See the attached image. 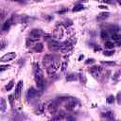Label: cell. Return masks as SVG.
Instances as JSON below:
<instances>
[{"instance_id": "ffe728a7", "label": "cell", "mask_w": 121, "mask_h": 121, "mask_svg": "<svg viewBox=\"0 0 121 121\" xmlns=\"http://www.w3.org/2000/svg\"><path fill=\"white\" fill-rule=\"evenodd\" d=\"M85 8H84V6L83 5H80V4H78V5H76L74 8H73V11L74 12H78V11H80V10H83Z\"/></svg>"}, {"instance_id": "8fae6325", "label": "cell", "mask_w": 121, "mask_h": 121, "mask_svg": "<svg viewBox=\"0 0 121 121\" xmlns=\"http://www.w3.org/2000/svg\"><path fill=\"white\" fill-rule=\"evenodd\" d=\"M39 95V92L37 89H35L34 87H31L28 89L27 91V97L28 98H34V97H37Z\"/></svg>"}, {"instance_id": "277c9868", "label": "cell", "mask_w": 121, "mask_h": 121, "mask_svg": "<svg viewBox=\"0 0 121 121\" xmlns=\"http://www.w3.org/2000/svg\"><path fill=\"white\" fill-rule=\"evenodd\" d=\"M43 34V31H42L41 29L35 28V29H32V30L30 31V33H29V38H28V39H30L32 42H34V41L39 40V39L42 37Z\"/></svg>"}, {"instance_id": "9c48e42d", "label": "cell", "mask_w": 121, "mask_h": 121, "mask_svg": "<svg viewBox=\"0 0 121 121\" xmlns=\"http://www.w3.org/2000/svg\"><path fill=\"white\" fill-rule=\"evenodd\" d=\"M15 57H16L15 52H9V53H7V54H5L4 56L1 57L0 61L1 62H6V61H9V60H13Z\"/></svg>"}, {"instance_id": "4316f807", "label": "cell", "mask_w": 121, "mask_h": 121, "mask_svg": "<svg viewBox=\"0 0 121 121\" xmlns=\"http://www.w3.org/2000/svg\"><path fill=\"white\" fill-rule=\"evenodd\" d=\"M113 53H114V51L112 49H110V50H105L103 54H104V56H112Z\"/></svg>"}, {"instance_id": "74e56055", "label": "cell", "mask_w": 121, "mask_h": 121, "mask_svg": "<svg viewBox=\"0 0 121 121\" xmlns=\"http://www.w3.org/2000/svg\"><path fill=\"white\" fill-rule=\"evenodd\" d=\"M35 1H42V0H35Z\"/></svg>"}, {"instance_id": "836d02e7", "label": "cell", "mask_w": 121, "mask_h": 121, "mask_svg": "<svg viewBox=\"0 0 121 121\" xmlns=\"http://www.w3.org/2000/svg\"><path fill=\"white\" fill-rule=\"evenodd\" d=\"M95 60H94V59H88L86 61H85V63L86 64H89V63H93Z\"/></svg>"}, {"instance_id": "30bf717a", "label": "cell", "mask_w": 121, "mask_h": 121, "mask_svg": "<svg viewBox=\"0 0 121 121\" xmlns=\"http://www.w3.org/2000/svg\"><path fill=\"white\" fill-rule=\"evenodd\" d=\"M55 60V56L53 55H45L43 58V62L45 66H48L50 63H52L53 61Z\"/></svg>"}, {"instance_id": "ba28073f", "label": "cell", "mask_w": 121, "mask_h": 121, "mask_svg": "<svg viewBox=\"0 0 121 121\" xmlns=\"http://www.w3.org/2000/svg\"><path fill=\"white\" fill-rule=\"evenodd\" d=\"M22 90H23V80H20V81L17 83L15 92H14V97H15V99H17V100L20 99L21 94H22Z\"/></svg>"}, {"instance_id": "f546056e", "label": "cell", "mask_w": 121, "mask_h": 121, "mask_svg": "<svg viewBox=\"0 0 121 121\" xmlns=\"http://www.w3.org/2000/svg\"><path fill=\"white\" fill-rule=\"evenodd\" d=\"M79 78H80V82L82 84H85L86 82V78L84 77V75H79Z\"/></svg>"}, {"instance_id": "5bb4252c", "label": "cell", "mask_w": 121, "mask_h": 121, "mask_svg": "<svg viewBox=\"0 0 121 121\" xmlns=\"http://www.w3.org/2000/svg\"><path fill=\"white\" fill-rule=\"evenodd\" d=\"M7 109V102H6V99L4 97L1 98V101H0V111L1 112H4Z\"/></svg>"}, {"instance_id": "9a60e30c", "label": "cell", "mask_w": 121, "mask_h": 121, "mask_svg": "<svg viewBox=\"0 0 121 121\" xmlns=\"http://www.w3.org/2000/svg\"><path fill=\"white\" fill-rule=\"evenodd\" d=\"M43 49V43H35L34 46H33V50L36 51V52H42Z\"/></svg>"}, {"instance_id": "603a6c76", "label": "cell", "mask_w": 121, "mask_h": 121, "mask_svg": "<svg viewBox=\"0 0 121 121\" xmlns=\"http://www.w3.org/2000/svg\"><path fill=\"white\" fill-rule=\"evenodd\" d=\"M104 117H106L107 119H113V113L112 112H104L102 114Z\"/></svg>"}, {"instance_id": "2e32d148", "label": "cell", "mask_w": 121, "mask_h": 121, "mask_svg": "<svg viewBox=\"0 0 121 121\" xmlns=\"http://www.w3.org/2000/svg\"><path fill=\"white\" fill-rule=\"evenodd\" d=\"M67 66H68V61H67V58L65 57L64 60H63L61 61V63H60V71H61V72H64V71L66 70Z\"/></svg>"}, {"instance_id": "7402d4cb", "label": "cell", "mask_w": 121, "mask_h": 121, "mask_svg": "<svg viewBox=\"0 0 121 121\" xmlns=\"http://www.w3.org/2000/svg\"><path fill=\"white\" fill-rule=\"evenodd\" d=\"M120 76H121V70H117V71H116V72L113 74V77H112L113 81H117V80L119 79Z\"/></svg>"}, {"instance_id": "f1b7e54d", "label": "cell", "mask_w": 121, "mask_h": 121, "mask_svg": "<svg viewBox=\"0 0 121 121\" xmlns=\"http://www.w3.org/2000/svg\"><path fill=\"white\" fill-rule=\"evenodd\" d=\"M9 67H10V65H9V64H7V65H1V66H0V71L3 72V71H5V70L9 69Z\"/></svg>"}, {"instance_id": "4dcf8cb0", "label": "cell", "mask_w": 121, "mask_h": 121, "mask_svg": "<svg viewBox=\"0 0 121 121\" xmlns=\"http://www.w3.org/2000/svg\"><path fill=\"white\" fill-rule=\"evenodd\" d=\"M116 99H117L118 104H121V93H118V94H117V95H116Z\"/></svg>"}, {"instance_id": "5b68a950", "label": "cell", "mask_w": 121, "mask_h": 121, "mask_svg": "<svg viewBox=\"0 0 121 121\" xmlns=\"http://www.w3.org/2000/svg\"><path fill=\"white\" fill-rule=\"evenodd\" d=\"M89 72L91 73V75L95 78H98L101 76V72H102V68L100 66L97 65H94L89 69Z\"/></svg>"}, {"instance_id": "83f0119b", "label": "cell", "mask_w": 121, "mask_h": 121, "mask_svg": "<svg viewBox=\"0 0 121 121\" xmlns=\"http://www.w3.org/2000/svg\"><path fill=\"white\" fill-rule=\"evenodd\" d=\"M114 99H115V97H114L113 95H109L108 98H107V102L110 103V104H112V103H113Z\"/></svg>"}, {"instance_id": "e575fe53", "label": "cell", "mask_w": 121, "mask_h": 121, "mask_svg": "<svg viewBox=\"0 0 121 121\" xmlns=\"http://www.w3.org/2000/svg\"><path fill=\"white\" fill-rule=\"evenodd\" d=\"M9 102L12 104V101H13V95H9Z\"/></svg>"}, {"instance_id": "6da1fadb", "label": "cell", "mask_w": 121, "mask_h": 121, "mask_svg": "<svg viewBox=\"0 0 121 121\" xmlns=\"http://www.w3.org/2000/svg\"><path fill=\"white\" fill-rule=\"evenodd\" d=\"M34 78L38 86V89L42 91L44 88V78H43V72L41 69L40 64L38 62L34 64Z\"/></svg>"}, {"instance_id": "1f68e13d", "label": "cell", "mask_w": 121, "mask_h": 121, "mask_svg": "<svg viewBox=\"0 0 121 121\" xmlns=\"http://www.w3.org/2000/svg\"><path fill=\"white\" fill-rule=\"evenodd\" d=\"M102 1H103L105 4H113L116 0H102Z\"/></svg>"}, {"instance_id": "d6986e66", "label": "cell", "mask_w": 121, "mask_h": 121, "mask_svg": "<svg viewBox=\"0 0 121 121\" xmlns=\"http://www.w3.org/2000/svg\"><path fill=\"white\" fill-rule=\"evenodd\" d=\"M114 45H115V43L113 41H106V43H105V46L108 49H112L114 47Z\"/></svg>"}, {"instance_id": "8992f818", "label": "cell", "mask_w": 121, "mask_h": 121, "mask_svg": "<svg viewBox=\"0 0 121 121\" xmlns=\"http://www.w3.org/2000/svg\"><path fill=\"white\" fill-rule=\"evenodd\" d=\"M58 109H59V103H58L57 100H51V101L47 104V110H48V112H49L50 113H52V114L56 113L57 111H58Z\"/></svg>"}, {"instance_id": "7a4b0ae2", "label": "cell", "mask_w": 121, "mask_h": 121, "mask_svg": "<svg viewBox=\"0 0 121 121\" xmlns=\"http://www.w3.org/2000/svg\"><path fill=\"white\" fill-rule=\"evenodd\" d=\"M60 61H57V60H54L52 63H50L48 66H46V72L49 76H53L54 74H56V72L59 70L60 68Z\"/></svg>"}, {"instance_id": "8d00e7d4", "label": "cell", "mask_w": 121, "mask_h": 121, "mask_svg": "<svg viewBox=\"0 0 121 121\" xmlns=\"http://www.w3.org/2000/svg\"><path fill=\"white\" fill-rule=\"evenodd\" d=\"M116 2H117V3H118L120 6H121V0H116Z\"/></svg>"}, {"instance_id": "52a82bcc", "label": "cell", "mask_w": 121, "mask_h": 121, "mask_svg": "<svg viewBox=\"0 0 121 121\" xmlns=\"http://www.w3.org/2000/svg\"><path fill=\"white\" fill-rule=\"evenodd\" d=\"M78 105V101L76 98L74 97H68L67 100H66V108L69 110V111H73L76 109Z\"/></svg>"}, {"instance_id": "44dd1931", "label": "cell", "mask_w": 121, "mask_h": 121, "mask_svg": "<svg viewBox=\"0 0 121 121\" xmlns=\"http://www.w3.org/2000/svg\"><path fill=\"white\" fill-rule=\"evenodd\" d=\"M77 78H78V77L75 74H70V75H68L66 77V80L67 81H75V80H77Z\"/></svg>"}, {"instance_id": "4fadbf2b", "label": "cell", "mask_w": 121, "mask_h": 121, "mask_svg": "<svg viewBox=\"0 0 121 121\" xmlns=\"http://www.w3.org/2000/svg\"><path fill=\"white\" fill-rule=\"evenodd\" d=\"M109 15H110L109 12H101V13L98 14L97 20H98V21H104V20H106V19L109 17Z\"/></svg>"}, {"instance_id": "cb8c5ba5", "label": "cell", "mask_w": 121, "mask_h": 121, "mask_svg": "<svg viewBox=\"0 0 121 121\" xmlns=\"http://www.w3.org/2000/svg\"><path fill=\"white\" fill-rule=\"evenodd\" d=\"M13 86H14V80L11 79V80L7 84V86H6V90H7V91H10V90L12 89Z\"/></svg>"}, {"instance_id": "3957f363", "label": "cell", "mask_w": 121, "mask_h": 121, "mask_svg": "<svg viewBox=\"0 0 121 121\" xmlns=\"http://www.w3.org/2000/svg\"><path fill=\"white\" fill-rule=\"evenodd\" d=\"M48 48L50 51H60L61 43L55 41V40H51L48 42Z\"/></svg>"}, {"instance_id": "d590c367", "label": "cell", "mask_w": 121, "mask_h": 121, "mask_svg": "<svg viewBox=\"0 0 121 121\" xmlns=\"http://www.w3.org/2000/svg\"><path fill=\"white\" fill-rule=\"evenodd\" d=\"M99 8H100V9H107V7H105V6H100Z\"/></svg>"}, {"instance_id": "e0dca14e", "label": "cell", "mask_w": 121, "mask_h": 121, "mask_svg": "<svg viewBox=\"0 0 121 121\" xmlns=\"http://www.w3.org/2000/svg\"><path fill=\"white\" fill-rule=\"evenodd\" d=\"M108 31L112 32V34H113V33H118V31H119V27H118L117 26H109Z\"/></svg>"}, {"instance_id": "7c38bea8", "label": "cell", "mask_w": 121, "mask_h": 121, "mask_svg": "<svg viewBox=\"0 0 121 121\" xmlns=\"http://www.w3.org/2000/svg\"><path fill=\"white\" fill-rule=\"evenodd\" d=\"M10 26H11V19H9V20H7V21L3 24V26H2V30H3V31H8V30L9 29Z\"/></svg>"}, {"instance_id": "484cf974", "label": "cell", "mask_w": 121, "mask_h": 121, "mask_svg": "<svg viewBox=\"0 0 121 121\" xmlns=\"http://www.w3.org/2000/svg\"><path fill=\"white\" fill-rule=\"evenodd\" d=\"M101 38L102 39H108L109 38V34L106 30H102L101 31Z\"/></svg>"}, {"instance_id": "d4e9b609", "label": "cell", "mask_w": 121, "mask_h": 121, "mask_svg": "<svg viewBox=\"0 0 121 121\" xmlns=\"http://www.w3.org/2000/svg\"><path fill=\"white\" fill-rule=\"evenodd\" d=\"M101 64H103L105 66H115L116 63L114 61H104V60H102L101 61Z\"/></svg>"}, {"instance_id": "d6a6232c", "label": "cell", "mask_w": 121, "mask_h": 121, "mask_svg": "<svg viewBox=\"0 0 121 121\" xmlns=\"http://www.w3.org/2000/svg\"><path fill=\"white\" fill-rule=\"evenodd\" d=\"M5 46H6V43H5V41H1V50H3L4 48H5Z\"/></svg>"}, {"instance_id": "ac0fdd59", "label": "cell", "mask_w": 121, "mask_h": 121, "mask_svg": "<svg viewBox=\"0 0 121 121\" xmlns=\"http://www.w3.org/2000/svg\"><path fill=\"white\" fill-rule=\"evenodd\" d=\"M44 104H42V105H39L38 106V108H37V110L35 111V114H42L43 112V111H44Z\"/></svg>"}, {"instance_id": "f35d334b", "label": "cell", "mask_w": 121, "mask_h": 121, "mask_svg": "<svg viewBox=\"0 0 121 121\" xmlns=\"http://www.w3.org/2000/svg\"><path fill=\"white\" fill-rule=\"evenodd\" d=\"M12 1H14V0H12Z\"/></svg>"}]
</instances>
